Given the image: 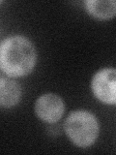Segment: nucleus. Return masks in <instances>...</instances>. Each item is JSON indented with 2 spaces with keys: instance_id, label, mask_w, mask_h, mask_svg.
Instances as JSON below:
<instances>
[{
  "instance_id": "nucleus-4",
  "label": "nucleus",
  "mask_w": 116,
  "mask_h": 155,
  "mask_svg": "<svg viewBox=\"0 0 116 155\" xmlns=\"http://www.w3.org/2000/svg\"><path fill=\"white\" fill-rule=\"evenodd\" d=\"M65 105L61 97L53 93L40 96L35 103L37 116L47 123H56L64 114Z\"/></svg>"
},
{
  "instance_id": "nucleus-3",
  "label": "nucleus",
  "mask_w": 116,
  "mask_h": 155,
  "mask_svg": "<svg viewBox=\"0 0 116 155\" xmlns=\"http://www.w3.org/2000/svg\"><path fill=\"white\" fill-rule=\"evenodd\" d=\"M91 90L102 103L116 105V69L104 68L92 78Z\"/></svg>"
},
{
  "instance_id": "nucleus-2",
  "label": "nucleus",
  "mask_w": 116,
  "mask_h": 155,
  "mask_svg": "<svg viewBox=\"0 0 116 155\" xmlns=\"http://www.w3.org/2000/svg\"><path fill=\"white\" fill-rule=\"evenodd\" d=\"M64 131L70 140L79 147H88L99 135L96 116L87 110L72 111L64 122Z\"/></svg>"
},
{
  "instance_id": "nucleus-6",
  "label": "nucleus",
  "mask_w": 116,
  "mask_h": 155,
  "mask_svg": "<svg viewBox=\"0 0 116 155\" xmlns=\"http://www.w3.org/2000/svg\"><path fill=\"white\" fill-rule=\"evenodd\" d=\"M21 97V88L16 81L1 77L0 80V105L4 108L16 106Z\"/></svg>"
},
{
  "instance_id": "nucleus-1",
  "label": "nucleus",
  "mask_w": 116,
  "mask_h": 155,
  "mask_svg": "<svg viewBox=\"0 0 116 155\" xmlns=\"http://www.w3.org/2000/svg\"><path fill=\"white\" fill-rule=\"evenodd\" d=\"M37 60L35 47L26 37L10 36L0 46V68L11 78L23 77L32 72Z\"/></svg>"
},
{
  "instance_id": "nucleus-5",
  "label": "nucleus",
  "mask_w": 116,
  "mask_h": 155,
  "mask_svg": "<svg viewBox=\"0 0 116 155\" xmlns=\"http://www.w3.org/2000/svg\"><path fill=\"white\" fill-rule=\"evenodd\" d=\"M86 12L97 19H110L116 16V0H86Z\"/></svg>"
}]
</instances>
